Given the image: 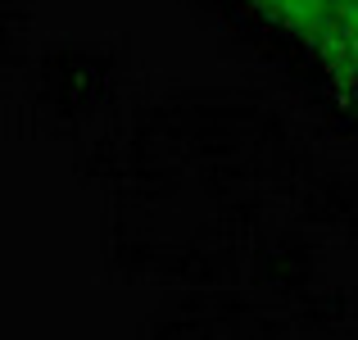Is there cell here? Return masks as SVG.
<instances>
[{
  "label": "cell",
  "mask_w": 358,
  "mask_h": 340,
  "mask_svg": "<svg viewBox=\"0 0 358 340\" xmlns=\"http://www.w3.org/2000/svg\"><path fill=\"white\" fill-rule=\"evenodd\" d=\"M308 55L331 82L336 105L358 113V0H322L317 36Z\"/></svg>",
  "instance_id": "6da1fadb"
},
{
  "label": "cell",
  "mask_w": 358,
  "mask_h": 340,
  "mask_svg": "<svg viewBox=\"0 0 358 340\" xmlns=\"http://www.w3.org/2000/svg\"><path fill=\"white\" fill-rule=\"evenodd\" d=\"M272 27H281L286 36H295L304 50H313L317 36V14H322V0H250Z\"/></svg>",
  "instance_id": "7a4b0ae2"
}]
</instances>
